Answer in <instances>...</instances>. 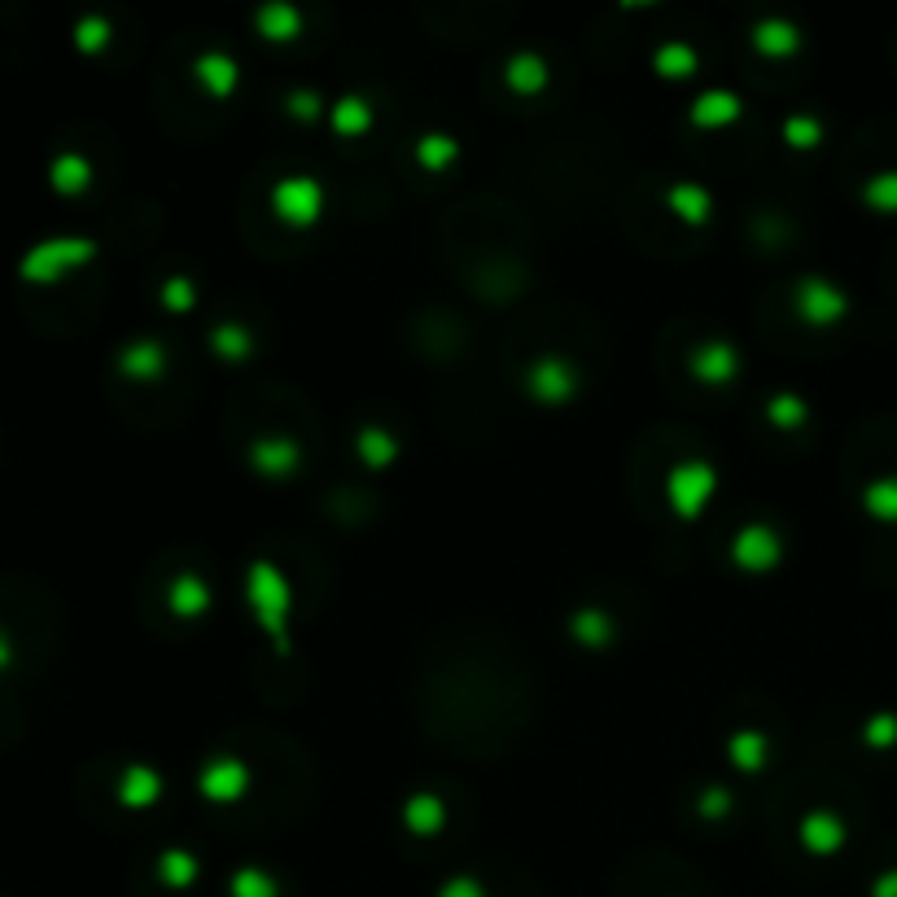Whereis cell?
Segmentation results:
<instances>
[{
    "label": "cell",
    "mask_w": 897,
    "mask_h": 897,
    "mask_svg": "<svg viewBox=\"0 0 897 897\" xmlns=\"http://www.w3.org/2000/svg\"><path fill=\"white\" fill-rule=\"evenodd\" d=\"M246 604L259 622V631L268 635V644L276 652H289V613H294V587L285 578V569L268 556H254L246 565Z\"/></svg>",
    "instance_id": "1"
},
{
    "label": "cell",
    "mask_w": 897,
    "mask_h": 897,
    "mask_svg": "<svg viewBox=\"0 0 897 897\" xmlns=\"http://www.w3.org/2000/svg\"><path fill=\"white\" fill-rule=\"evenodd\" d=\"M714 495H718V468L709 459H679L666 473V499H670L674 516H683V521H696Z\"/></svg>",
    "instance_id": "2"
},
{
    "label": "cell",
    "mask_w": 897,
    "mask_h": 897,
    "mask_svg": "<svg viewBox=\"0 0 897 897\" xmlns=\"http://www.w3.org/2000/svg\"><path fill=\"white\" fill-rule=\"evenodd\" d=\"M793 311L810 329H832L850 316V294L828 276H802L793 285Z\"/></svg>",
    "instance_id": "3"
},
{
    "label": "cell",
    "mask_w": 897,
    "mask_h": 897,
    "mask_svg": "<svg viewBox=\"0 0 897 897\" xmlns=\"http://www.w3.org/2000/svg\"><path fill=\"white\" fill-rule=\"evenodd\" d=\"M325 202H329V193L316 175H285L272 184V211L289 228H311L325 215Z\"/></svg>",
    "instance_id": "4"
},
{
    "label": "cell",
    "mask_w": 897,
    "mask_h": 897,
    "mask_svg": "<svg viewBox=\"0 0 897 897\" xmlns=\"http://www.w3.org/2000/svg\"><path fill=\"white\" fill-rule=\"evenodd\" d=\"M250 784H254V771H250V762L237 758V753H215V758H206L202 771H197V793H202L206 802H215V806L241 802V797L250 793Z\"/></svg>",
    "instance_id": "5"
},
{
    "label": "cell",
    "mask_w": 897,
    "mask_h": 897,
    "mask_svg": "<svg viewBox=\"0 0 897 897\" xmlns=\"http://www.w3.org/2000/svg\"><path fill=\"white\" fill-rule=\"evenodd\" d=\"M784 560V534L767 521H749L731 534V565L745 574H771Z\"/></svg>",
    "instance_id": "6"
},
{
    "label": "cell",
    "mask_w": 897,
    "mask_h": 897,
    "mask_svg": "<svg viewBox=\"0 0 897 897\" xmlns=\"http://www.w3.org/2000/svg\"><path fill=\"white\" fill-rule=\"evenodd\" d=\"M578 390H582V377H578V368H574L565 355H538V360L530 364V373H525V395H530L534 404L560 408V404H569Z\"/></svg>",
    "instance_id": "7"
},
{
    "label": "cell",
    "mask_w": 897,
    "mask_h": 897,
    "mask_svg": "<svg viewBox=\"0 0 897 897\" xmlns=\"http://www.w3.org/2000/svg\"><path fill=\"white\" fill-rule=\"evenodd\" d=\"M688 373H692L696 382H705V386H727V382H736V373H740V347L727 342V338H705V342L692 347Z\"/></svg>",
    "instance_id": "8"
},
{
    "label": "cell",
    "mask_w": 897,
    "mask_h": 897,
    "mask_svg": "<svg viewBox=\"0 0 897 897\" xmlns=\"http://www.w3.org/2000/svg\"><path fill=\"white\" fill-rule=\"evenodd\" d=\"M92 241L88 237H61V241H44V246H35L31 254H26V263H22V272L26 276H35V281H53L61 268H70V263H83V259H92Z\"/></svg>",
    "instance_id": "9"
},
{
    "label": "cell",
    "mask_w": 897,
    "mask_h": 897,
    "mask_svg": "<svg viewBox=\"0 0 897 897\" xmlns=\"http://www.w3.org/2000/svg\"><path fill=\"white\" fill-rule=\"evenodd\" d=\"M797 837H802V850H810V854L828 859V854H837V850L845 845V819H841L837 810L815 806V810H806V815H802Z\"/></svg>",
    "instance_id": "10"
},
{
    "label": "cell",
    "mask_w": 897,
    "mask_h": 897,
    "mask_svg": "<svg viewBox=\"0 0 897 897\" xmlns=\"http://www.w3.org/2000/svg\"><path fill=\"white\" fill-rule=\"evenodd\" d=\"M193 79H197L211 96H232L237 83H241V66H237L232 53H224V48H206V53L193 57Z\"/></svg>",
    "instance_id": "11"
},
{
    "label": "cell",
    "mask_w": 897,
    "mask_h": 897,
    "mask_svg": "<svg viewBox=\"0 0 897 897\" xmlns=\"http://www.w3.org/2000/svg\"><path fill=\"white\" fill-rule=\"evenodd\" d=\"M740 114H745V96L731 92V88H705V92H696L692 105H688V118H692L696 127H727V123H736Z\"/></svg>",
    "instance_id": "12"
},
{
    "label": "cell",
    "mask_w": 897,
    "mask_h": 897,
    "mask_svg": "<svg viewBox=\"0 0 897 897\" xmlns=\"http://www.w3.org/2000/svg\"><path fill=\"white\" fill-rule=\"evenodd\" d=\"M666 206H670V215L683 219L688 228H705V224L714 219V193H709L705 184H696V180H674V184L666 189Z\"/></svg>",
    "instance_id": "13"
},
{
    "label": "cell",
    "mask_w": 897,
    "mask_h": 897,
    "mask_svg": "<svg viewBox=\"0 0 897 897\" xmlns=\"http://www.w3.org/2000/svg\"><path fill=\"white\" fill-rule=\"evenodd\" d=\"M250 468L263 473V477H289L298 464H303V447L294 439H281V434H268V439H254L250 443Z\"/></svg>",
    "instance_id": "14"
},
{
    "label": "cell",
    "mask_w": 897,
    "mask_h": 897,
    "mask_svg": "<svg viewBox=\"0 0 897 897\" xmlns=\"http://www.w3.org/2000/svg\"><path fill=\"white\" fill-rule=\"evenodd\" d=\"M254 26H259V35H263V39L289 44V39H298V35H303L307 13H303L294 0H263V4L254 9Z\"/></svg>",
    "instance_id": "15"
},
{
    "label": "cell",
    "mask_w": 897,
    "mask_h": 897,
    "mask_svg": "<svg viewBox=\"0 0 897 897\" xmlns=\"http://www.w3.org/2000/svg\"><path fill=\"white\" fill-rule=\"evenodd\" d=\"M211 604H215V591H211V582L202 578V574H175L171 578V587H167V609L175 613V617H202V613H211Z\"/></svg>",
    "instance_id": "16"
},
{
    "label": "cell",
    "mask_w": 897,
    "mask_h": 897,
    "mask_svg": "<svg viewBox=\"0 0 897 897\" xmlns=\"http://www.w3.org/2000/svg\"><path fill=\"white\" fill-rule=\"evenodd\" d=\"M753 48L767 53V57H788V53L802 48V26L793 18H780V13L758 18L753 22Z\"/></svg>",
    "instance_id": "17"
},
{
    "label": "cell",
    "mask_w": 897,
    "mask_h": 897,
    "mask_svg": "<svg viewBox=\"0 0 897 897\" xmlns=\"http://www.w3.org/2000/svg\"><path fill=\"white\" fill-rule=\"evenodd\" d=\"M727 758H731V767H736L740 775H758V771L771 762V740H767V731H758V727L731 731V736H727Z\"/></svg>",
    "instance_id": "18"
},
{
    "label": "cell",
    "mask_w": 897,
    "mask_h": 897,
    "mask_svg": "<svg viewBox=\"0 0 897 897\" xmlns=\"http://www.w3.org/2000/svg\"><path fill=\"white\" fill-rule=\"evenodd\" d=\"M158 797H162V775L154 767H145V762H132L123 771V780H118V802L127 810H149Z\"/></svg>",
    "instance_id": "19"
},
{
    "label": "cell",
    "mask_w": 897,
    "mask_h": 897,
    "mask_svg": "<svg viewBox=\"0 0 897 897\" xmlns=\"http://www.w3.org/2000/svg\"><path fill=\"white\" fill-rule=\"evenodd\" d=\"M547 79H552L547 61H543L538 53H530V48H521V53H512V57L503 61V83H508L512 92H521V96L543 92V88H547Z\"/></svg>",
    "instance_id": "20"
},
{
    "label": "cell",
    "mask_w": 897,
    "mask_h": 897,
    "mask_svg": "<svg viewBox=\"0 0 897 897\" xmlns=\"http://www.w3.org/2000/svg\"><path fill=\"white\" fill-rule=\"evenodd\" d=\"M167 368V351L158 338H140V342H127L118 351V373L123 377H136V382H149Z\"/></svg>",
    "instance_id": "21"
},
{
    "label": "cell",
    "mask_w": 897,
    "mask_h": 897,
    "mask_svg": "<svg viewBox=\"0 0 897 897\" xmlns=\"http://www.w3.org/2000/svg\"><path fill=\"white\" fill-rule=\"evenodd\" d=\"M569 635H574V644H582V648H609V644L617 639V622H613L604 609L582 604V609H574V617H569Z\"/></svg>",
    "instance_id": "22"
},
{
    "label": "cell",
    "mask_w": 897,
    "mask_h": 897,
    "mask_svg": "<svg viewBox=\"0 0 897 897\" xmlns=\"http://www.w3.org/2000/svg\"><path fill=\"white\" fill-rule=\"evenodd\" d=\"M652 70L666 75V79H688L701 70V53L692 39H661L652 48Z\"/></svg>",
    "instance_id": "23"
},
{
    "label": "cell",
    "mask_w": 897,
    "mask_h": 897,
    "mask_svg": "<svg viewBox=\"0 0 897 897\" xmlns=\"http://www.w3.org/2000/svg\"><path fill=\"white\" fill-rule=\"evenodd\" d=\"M329 123H333L338 136H364L373 127V101L364 92H342L329 105Z\"/></svg>",
    "instance_id": "24"
},
{
    "label": "cell",
    "mask_w": 897,
    "mask_h": 897,
    "mask_svg": "<svg viewBox=\"0 0 897 897\" xmlns=\"http://www.w3.org/2000/svg\"><path fill=\"white\" fill-rule=\"evenodd\" d=\"M404 824H408V832H417V837L443 832V824H447L443 797H439V793H412V797L404 802Z\"/></svg>",
    "instance_id": "25"
},
{
    "label": "cell",
    "mask_w": 897,
    "mask_h": 897,
    "mask_svg": "<svg viewBox=\"0 0 897 897\" xmlns=\"http://www.w3.org/2000/svg\"><path fill=\"white\" fill-rule=\"evenodd\" d=\"M211 351H215L224 364H241V360L254 355V333H250L246 325H237V320H224V325L211 329Z\"/></svg>",
    "instance_id": "26"
},
{
    "label": "cell",
    "mask_w": 897,
    "mask_h": 897,
    "mask_svg": "<svg viewBox=\"0 0 897 897\" xmlns=\"http://www.w3.org/2000/svg\"><path fill=\"white\" fill-rule=\"evenodd\" d=\"M355 451H360V459L368 468H390L399 459V439L390 430H382V425H364L355 434Z\"/></svg>",
    "instance_id": "27"
},
{
    "label": "cell",
    "mask_w": 897,
    "mask_h": 897,
    "mask_svg": "<svg viewBox=\"0 0 897 897\" xmlns=\"http://www.w3.org/2000/svg\"><path fill=\"white\" fill-rule=\"evenodd\" d=\"M767 421L775 430H802L810 421V404L802 395H793V390H780V395L767 399Z\"/></svg>",
    "instance_id": "28"
},
{
    "label": "cell",
    "mask_w": 897,
    "mask_h": 897,
    "mask_svg": "<svg viewBox=\"0 0 897 897\" xmlns=\"http://www.w3.org/2000/svg\"><path fill=\"white\" fill-rule=\"evenodd\" d=\"M158 876H162V885H171V889H189V885L202 876V863H197V854H189V850H162Z\"/></svg>",
    "instance_id": "29"
},
{
    "label": "cell",
    "mask_w": 897,
    "mask_h": 897,
    "mask_svg": "<svg viewBox=\"0 0 897 897\" xmlns=\"http://www.w3.org/2000/svg\"><path fill=\"white\" fill-rule=\"evenodd\" d=\"M455 158H459V140H455L451 132H425V136L417 140V162H421L425 171H443Z\"/></svg>",
    "instance_id": "30"
},
{
    "label": "cell",
    "mask_w": 897,
    "mask_h": 897,
    "mask_svg": "<svg viewBox=\"0 0 897 897\" xmlns=\"http://www.w3.org/2000/svg\"><path fill=\"white\" fill-rule=\"evenodd\" d=\"M863 508L876 516V521H897V477H876L863 486Z\"/></svg>",
    "instance_id": "31"
},
{
    "label": "cell",
    "mask_w": 897,
    "mask_h": 897,
    "mask_svg": "<svg viewBox=\"0 0 897 897\" xmlns=\"http://www.w3.org/2000/svg\"><path fill=\"white\" fill-rule=\"evenodd\" d=\"M780 132H784V145H788V149H819V145H824V123H819L815 114H802V110L788 114Z\"/></svg>",
    "instance_id": "32"
},
{
    "label": "cell",
    "mask_w": 897,
    "mask_h": 897,
    "mask_svg": "<svg viewBox=\"0 0 897 897\" xmlns=\"http://www.w3.org/2000/svg\"><path fill=\"white\" fill-rule=\"evenodd\" d=\"M228 894L232 897H281L276 876H268L263 867H237L232 881H228Z\"/></svg>",
    "instance_id": "33"
},
{
    "label": "cell",
    "mask_w": 897,
    "mask_h": 897,
    "mask_svg": "<svg viewBox=\"0 0 897 897\" xmlns=\"http://www.w3.org/2000/svg\"><path fill=\"white\" fill-rule=\"evenodd\" d=\"M162 307L171 311V316H184V311H193L197 307V281L193 276H184V272H175V276H167L162 281Z\"/></svg>",
    "instance_id": "34"
},
{
    "label": "cell",
    "mask_w": 897,
    "mask_h": 897,
    "mask_svg": "<svg viewBox=\"0 0 897 897\" xmlns=\"http://www.w3.org/2000/svg\"><path fill=\"white\" fill-rule=\"evenodd\" d=\"M863 202L881 215H897V171H876L863 184Z\"/></svg>",
    "instance_id": "35"
},
{
    "label": "cell",
    "mask_w": 897,
    "mask_h": 897,
    "mask_svg": "<svg viewBox=\"0 0 897 897\" xmlns=\"http://www.w3.org/2000/svg\"><path fill=\"white\" fill-rule=\"evenodd\" d=\"M863 745H867V749H894L897 745V714H889V709L872 714V718L863 723Z\"/></svg>",
    "instance_id": "36"
},
{
    "label": "cell",
    "mask_w": 897,
    "mask_h": 897,
    "mask_svg": "<svg viewBox=\"0 0 897 897\" xmlns=\"http://www.w3.org/2000/svg\"><path fill=\"white\" fill-rule=\"evenodd\" d=\"M88 175H92V167H88L83 158H75V154H66V158H57V162H53V184H57L61 193L83 189V184H88Z\"/></svg>",
    "instance_id": "37"
},
{
    "label": "cell",
    "mask_w": 897,
    "mask_h": 897,
    "mask_svg": "<svg viewBox=\"0 0 897 897\" xmlns=\"http://www.w3.org/2000/svg\"><path fill=\"white\" fill-rule=\"evenodd\" d=\"M285 110H289V118H298V123H316V118L325 114V96H320L316 88H294V92L285 96Z\"/></svg>",
    "instance_id": "38"
},
{
    "label": "cell",
    "mask_w": 897,
    "mask_h": 897,
    "mask_svg": "<svg viewBox=\"0 0 897 897\" xmlns=\"http://www.w3.org/2000/svg\"><path fill=\"white\" fill-rule=\"evenodd\" d=\"M731 806H736V797H731V788H723V784H709V788L696 797V815H701V819H709V824L727 819V815H731Z\"/></svg>",
    "instance_id": "39"
},
{
    "label": "cell",
    "mask_w": 897,
    "mask_h": 897,
    "mask_svg": "<svg viewBox=\"0 0 897 897\" xmlns=\"http://www.w3.org/2000/svg\"><path fill=\"white\" fill-rule=\"evenodd\" d=\"M75 39H79V48H105V44H110V22L96 18V13H88V18L75 26Z\"/></svg>",
    "instance_id": "40"
},
{
    "label": "cell",
    "mask_w": 897,
    "mask_h": 897,
    "mask_svg": "<svg viewBox=\"0 0 897 897\" xmlns=\"http://www.w3.org/2000/svg\"><path fill=\"white\" fill-rule=\"evenodd\" d=\"M439 897H486V889H481L477 876H451L447 885L439 889Z\"/></svg>",
    "instance_id": "41"
},
{
    "label": "cell",
    "mask_w": 897,
    "mask_h": 897,
    "mask_svg": "<svg viewBox=\"0 0 897 897\" xmlns=\"http://www.w3.org/2000/svg\"><path fill=\"white\" fill-rule=\"evenodd\" d=\"M872 897H897V867L894 872H885V876L872 885Z\"/></svg>",
    "instance_id": "42"
}]
</instances>
